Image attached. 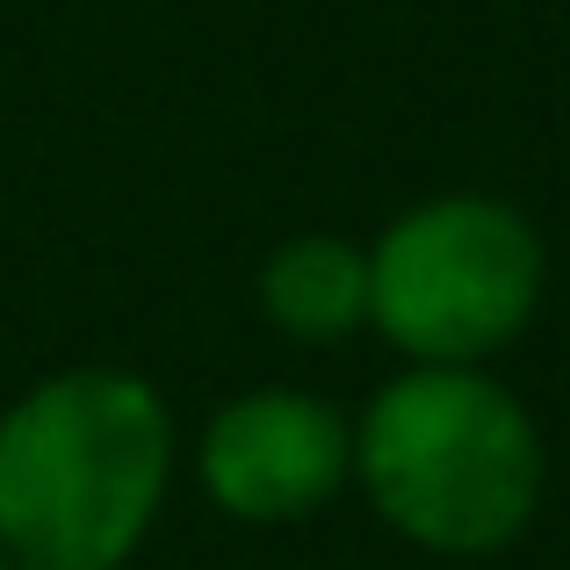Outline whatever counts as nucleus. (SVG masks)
Masks as SVG:
<instances>
[{
  "label": "nucleus",
  "mask_w": 570,
  "mask_h": 570,
  "mask_svg": "<svg viewBox=\"0 0 570 570\" xmlns=\"http://www.w3.org/2000/svg\"><path fill=\"white\" fill-rule=\"evenodd\" d=\"M181 462L174 404L109 362L51 368L0 404V549L14 570H124Z\"/></svg>",
  "instance_id": "f257e3e1"
},
{
  "label": "nucleus",
  "mask_w": 570,
  "mask_h": 570,
  "mask_svg": "<svg viewBox=\"0 0 570 570\" xmlns=\"http://www.w3.org/2000/svg\"><path fill=\"white\" fill-rule=\"evenodd\" d=\"M0 570H14V557H8V549H0Z\"/></svg>",
  "instance_id": "423d86ee"
},
{
  "label": "nucleus",
  "mask_w": 570,
  "mask_h": 570,
  "mask_svg": "<svg viewBox=\"0 0 570 570\" xmlns=\"http://www.w3.org/2000/svg\"><path fill=\"white\" fill-rule=\"evenodd\" d=\"M253 311L296 347H340L368 333V246L340 232H289L253 267Z\"/></svg>",
  "instance_id": "39448f33"
},
{
  "label": "nucleus",
  "mask_w": 570,
  "mask_h": 570,
  "mask_svg": "<svg viewBox=\"0 0 570 570\" xmlns=\"http://www.w3.org/2000/svg\"><path fill=\"white\" fill-rule=\"evenodd\" d=\"M354 484L397 542L448 563L505 557L549 491V441L491 368L404 362L354 412Z\"/></svg>",
  "instance_id": "f03ea898"
},
{
  "label": "nucleus",
  "mask_w": 570,
  "mask_h": 570,
  "mask_svg": "<svg viewBox=\"0 0 570 570\" xmlns=\"http://www.w3.org/2000/svg\"><path fill=\"white\" fill-rule=\"evenodd\" d=\"M542 296L549 246L505 195H419L368 238V333L397 362L491 368L528 340Z\"/></svg>",
  "instance_id": "7ed1b4c3"
},
{
  "label": "nucleus",
  "mask_w": 570,
  "mask_h": 570,
  "mask_svg": "<svg viewBox=\"0 0 570 570\" xmlns=\"http://www.w3.org/2000/svg\"><path fill=\"white\" fill-rule=\"evenodd\" d=\"M188 470L238 528H296L354 484V412L304 383H253L203 419Z\"/></svg>",
  "instance_id": "20e7f679"
}]
</instances>
